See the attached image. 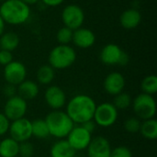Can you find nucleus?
Returning a JSON list of instances; mask_svg holds the SVG:
<instances>
[{
  "instance_id": "1",
  "label": "nucleus",
  "mask_w": 157,
  "mask_h": 157,
  "mask_svg": "<svg viewBox=\"0 0 157 157\" xmlns=\"http://www.w3.org/2000/svg\"><path fill=\"white\" fill-rule=\"evenodd\" d=\"M65 112L75 124L81 125L93 120L97 108L95 100L87 95H76L66 103Z\"/></svg>"
},
{
  "instance_id": "2",
  "label": "nucleus",
  "mask_w": 157,
  "mask_h": 157,
  "mask_svg": "<svg viewBox=\"0 0 157 157\" xmlns=\"http://www.w3.org/2000/svg\"><path fill=\"white\" fill-rule=\"evenodd\" d=\"M0 16L5 23L20 25L29 19L30 8L20 0H6L0 6Z\"/></svg>"
},
{
  "instance_id": "3",
  "label": "nucleus",
  "mask_w": 157,
  "mask_h": 157,
  "mask_svg": "<svg viewBox=\"0 0 157 157\" xmlns=\"http://www.w3.org/2000/svg\"><path fill=\"white\" fill-rule=\"evenodd\" d=\"M44 120L47 123L50 136L57 139L66 138L75 125L67 113L62 109L51 111Z\"/></svg>"
},
{
  "instance_id": "4",
  "label": "nucleus",
  "mask_w": 157,
  "mask_h": 157,
  "mask_svg": "<svg viewBox=\"0 0 157 157\" xmlns=\"http://www.w3.org/2000/svg\"><path fill=\"white\" fill-rule=\"evenodd\" d=\"M76 60V52L75 49L69 45H62L54 47L49 54V64L55 70H63L70 67Z\"/></svg>"
},
{
  "instance_id": "5",
  "label": "nucleus",
  "mask_w": 157,
  "mask_h": 157,
  "mask_svg": "<svg viewBox=\"0 0 157 157\" xmlns=\"http://www.w3.org/2000/svg\"><path fill=\"white\" fill-rule=\"evenodd\" d=\"M132 109L138 119L146 121L154 119L156 113V102L154 96L141 93L132 102Z\"/></svg>"
},
{
  "instance_id": "6",
  "label": "nucleus",
  "mask_w": 157,
  "mask_h": 157,
  "mask_svg": "<svg viewBox=\"0 0 157 157\" xmlns=\"http://www.w3.org/2000/svg\"><path fill=\"white\" fill-rule=\"evenodd\" d=\"M118 109L114 107L112 103L104 102L97 105L93 121L96 125L102 128H109L114 125L118 120Z\"/></svg>"
},
{
  "instance_id": "7",
  "label": "nucleus",
  "mask_w": 157,
  "mask_h": 157,
  "mask_svg": "<svg viewBox=\"0 0 157 157\" xmlns=\"http://www.w3.org/2000/svg\"><path fill=\"white\" fill-rule=\"evenodd\" d=\"M100 60L107 65L124 66L129 63V55L114 43L105 45L100 52Z\"/></svg>"
},
{
  "instance_id": "8",
  "label": "nucleus",
  "mask_w": 157,
  "mask_h": 157,
  "mask_svg": "<svg viewBox=\"0 0 157 157\" xmlns=\"http://www.w3.org/2000/svg\"><path fill=\"white\" fill-rule=\"evenodd\" d=\"M62 20L64 27L75 30L82 27L85 21V13L79 6L68 5L63 10Z\"/></svg>"
},
{
  "instance_id": "9",
  "label": "nucleus",
  "mask_w": 157,
  "mask_h": 157,
  "mask_svg": "<svg viewBox=\"0 0 157 157\" xmlns=\"http://www.w3.org/2000/svg\"><path fill=\"white\" fill-rule=\"evenodd\" d=\"M27 111H28L27 101L21 98L17 95L10 98H7L4 107V114L9 120V121H13L24 118Z\"/></svg>"
},
{
  "instance_id": "10",
  "label": "nucleus",
  "mask_w": 157,
  "mask_h": 157,
  "mask_svg": "<svg viewBox=\"0 0 157 157\" xmlns=\"http://www.w3.org/2000/svg\"><path fill=\"white\" fill-rule=\"evenodd\" d=\"M8 132L10 137L17 143L29 141L32 137L31 121L25 117L10 121Z\"/></svg>"
},
{
  "instance_id": "11",
  "label": "nucleus",
  "mask_w": 157,
  "mask_h": 157,
  "mask_svg": "<svg viewBox=\"0 0 157 157\" xmlns=\"http://www.w3.org/2000/svg\"><path fill=\"white\" fill-rule=\"evenodd\" d=\"M66 140L76 152L83 151L86 150L92 140V133L87 132L81 125H75L66 137Z\"/></svg>"
},
{
  "instance_id": "12",
  "label": "nucleus",
  "mask_w": 157,
  "mask_h": 157,
  "mask_svg": "<svg viewBox=\"0 0 157 157\" xmlns=\"http://www.w3.org/2000/svg\"><path fill=\"white\" fill-rule=\"evenodd\" d=\"M27 77V68L21 62L12 61L4 68V78L7 84L18 86Z\"/></svg>"
},
{
  "instance_id": "13",
  "label": "nucleus",
  "mask_w": 157,
  "mask_h": 157,
  "mask_svg": "<svg viewBox=\"0 0 157 157\" xmlns=\"http://www.w3.org/2000/svg\"><path fill=\"white\" fill-rule=\"evenodd\" d=\"M44 100L52 110H59L66 105V95L60 86H50L45 90Z\"/></svg>"
},
{
  "instance_id": "14",
  "label": "nucleus",
  "mask_w": 157,
  "mask_h": 157,
  "mask_svg": "<svg viewBox=\"0 0 157 157\" xmlns=\"http://www.w3.org/2000/svg\"><path fill=\"white\" fill-rule=\"evenodd\" d=\"M86 150L88 157H109L112 149L107 138L98 136L92 138Z\"/></svg>"
},
{
  "instance_id": "15",
  "label": "nucleus",
  "mask_w": 157,
  "mask_h": 157,
  "mask_svg": "<svg viewBox=\"0 0 157 157\" xmlns=\"http://www.w3.org/2000/svg\"><path fill=\"white\" fill-rule=\"evenodd\" d=\"M104 89L111 96H116L121 92L125 87V78L119 72H112L109 74L104 80Z\"/></svg>"
},
{
  "instance_id": "16",
  "label": "nucleus",
  "mask_w": 157,
  "mask_h": 157,
  "mask_svg": "<svg viewBox=\"0 0 157 157\" xmlns=\"http://www.w3.org/2000/svg\"><path fill=\"white\" fill-rule=\"evenodd\" d=\"M72 41L78 48L87 49L95 44L96 36L92 30L81 27L73 31Z\"/></svg>"
},
{
  "instance_id": "17",
  "label": "nucleus",
  "mask_w": 157,
  "mask_h": 157,
  "mask_svg": "<svg viewBox=\"0 0 157 157\" xmlns=\"http://www.w3.org/2000/svg\"><path fill=\"white\" fill-rule=\"evenodd\" d=\"M40 88L38 83L32 80H24L17 86V94L26 101L36 98L39 95Z\"/></svg>"
},
{
  "instance_id": "18",
  "label": "nucleus",
  "mask_w": 157,
  "mask_h": 157,
  "mask_svg": "<svg viewBox=\"0 0 157 157\" xmlns=\"http://www.w3.org/2000/svg\"><path fill=\"white\" fill-rule=\"evenodd\" d=\"M76 151L65 139H59L50 149L51 157H75Z\"/></svg>"
},
{
  "instance_id": "19",
  "label": "nucleus",
  "mask_w": 157,
  "mask_h": 157,
  "mask_svg": "<svg viewBox=\"0 0 157 157\" xmlns=\"http://www.w3.org/2000/svg\"><path fill=\"white\" fill-rule=\"evenodd\" d=\"M142 15L135 8H130L125 10L120 17L121 25L126 29H132L138 27L141 23Z\"/></svg>"
},
{
  "instance_id": "20",
  "label": "nucleus",
  "mask_w": 157,
  "mask_h": 157,
  "mask_svg": "<svg viewBox=\"0 0 157 157\" xmlns=\"http://www.w3.org/2000/svg\"><path fill=\"white\" fill-rule=\"evenodd\" d=\"M19 143L7 137L0 142V157H16L18 155Z\"/></svg>"
},
{
  "instance_id": "21",
  "label": "nucleus",
  "mask_w": 157,
  "mask_h": 157,
  "mask_svg": "<svg viewBox=\"0 0 157 157\" xmlns=\"http://www.w3.org/2000/svg\"><path fill=\"white\" fill-rule=\"evenodd\" d=\"M19 44V37L15 32L3 33L0 36V50L13 52Z\"/></svg>"
},
{
  "instance_id": "22",
  "label": "nucleus",
  "mask_w": 157,
  "mask_h": 157,
  "mask_svg": "<svg viewBox=\"0 0 157 157\" xmlns=\"http://www.w3.org/2000/svg\"><path fill=\"white\" fill-rule=\"evenodd\" d=\"M55 77V70L50 64L41 65L36 74V78L39 84L40 85H50Z\"/></svg>"
},
{
  "instance_id": "23",
  "label": "nucleus",
  "mask_w": 157,
  "mask_h": 157,
  "mask_svg": "<svg viewBox=\"0 0 157 157\" xmlns=\"http://www.w3.org/2000/svg\"><path fill=\"white\" fill-rule=\"evenodd\" d=\"M142 136L147 140H155L157 138V121L154 119L143 121L139 131Z\"/></svg>"
},
{
  "instance_id": "24",
  "label": "nucleus",
  "mask_w": 157,
  "mask_h": 157,
  "mask_svg": "<svg viewBox=\"0 0 157 157\" xmlns=\"http://www.w3.org/2000/svg\"><path fill=\"white\" fill-rule=\"evenodd\" d=\"M31 132L32 136L37 139L42 140L50 136L47 123L43 119H36L33 121H31Z\"/></svg>"
},
{
  "instance_id": "25",
  "label": "nucleus",
  "mask_w": 157,
  "mask_h": 157,
  "mask_svg": "<svg viewBox=\"0 0 157 157\" xmlns=\"http://www.w3.org/2000/svg\"><path fill=\"white\" fill-rule=\"evenodd\" d=\"M142 93L154 96L157 92V77L155 75H150L144 77L141 83Z\"/></svg>"
},
{
  "instance_id": "26",
  "label": "nucleus",
  "mask_w": 157,
  "mask_h": 157,
  "mask_svg": "<svg viewBox=\"0 0 157 157\" xmlns=\"http://www.w3.org/2000/svg\"><path fill=\"white\" fill-rule=\"evenodd\" d=\"M132 97L125 92H121L116 96H114V99H113V105L114 107L119 110H124L127 109L128 108H130L132 106Z\"/></svg>"
},
{
  "instance_id": "27",
  "label": "nucleus",
  "mask_w": 157,
  "mask_h": 157,
  "mask_svg": "<svg viewBox=\"0 0 157 157\" xmlns=\"http://www.w3.org/2000/svg\"><path fill=\"white\" fill-rule=\"evenodd\" d=\"M73 31L72 29L66 28V27H63L61 28L56 35V39L57 41L62 44V45H68L69 42L72 41V38H73Z\"/></svg>"
},
{
  "instance_id": "28",
  "label": "nucleus",
  "mask_w": 157,
  "mask_h": 157,
  "mask_svg": "<svg viewBox=\"0 0 157 157\" xmlns=\"http://www.w3.org/2000/svg\"><path fill=\"white\" fill-rule=\"evenodd\" d=\"M141 124H142V121L140 119H138L137 117H131L125 121L124 129L126 130V132L130 133H136V132H139Z\"/></svg>"
},
{
  "instance_id": "29",
  "label": "nucleus",
  "mask_w": 157,
  "mask_h": 157,
  "mask_svg": "<svg viewBox=\"0 0 157 157\" xmlns=\"http://www.w3.org/2000/svg\"><path fill=\"white\" fill-rule=\"evenodd\" d=\"M34 155V146L29 141L19 143L18 148V156L32 157Z\"/></svg>"
},
{
  "instance_id": "30",
  "label": "nucleus",
  "mask_w": 157,
  "mask_h": 157,
  "mask_svg": "<svg viewBox=\"0 0 157 157\" xmlns=\"http://www.w3.org/2000/svg\"><path fill=\"white\" fill-rule=\"evenodd\" d=\"M109 157H132V153L126 146H118L111 150Z\"/></svg>"
},
{
  "instance_id": "31",
  "label": "nucleus",
  "mask_w": 157,
  "mask_h": 157,
  "mask_svg": "<svg viewBox=\"0 0 157 157\" xmlns=\"http://www.w3.org/2000/svg\"><path fill=\"white\" fill-rule=\"evenodd\" d=\"M9 125H10L9 120L5 116L4 113L0 112V136H3L6 132H8Z\"/></svg>"
},
{
  "instance_id": "32",
  "label": "nucleus",
  "mask_w": 157,
  "mask_h": 157,
  "mask_svg": "<svg viewBox=\"0 0 157 157\" xmlns=\"http://www.w3.org/2000/svg\"><path fill=\"white\" fill-rule=\"evenodd\" d=\"M2 92L4 94V96L6 98H10L12 97H15L17 96V86H14V85H11V84H6L2 89Z\"/></svg>"
},
{
  "instance_id": "33",
  "label": "nucleus",
  "mask_w": 157,
  "mask_h": 157,
  "mask_svg": "<svg viewBox=\"0 0 157 157\" xmlns=\"http://www.w3.org/2000/svg\"><path fill=\"white\" fill-rule=\"evenodd\" d=\"M13 61V55L11 52L0 50V64L1 65H7Z\"/></svg>"
},
{
  "instance_id": "34",
  "label": "nucleus",
  "mask_w": 157,
  "mask_h": 157,
  "mask_svg": "<svg viewBox=\"0 0 157 157\" xmlns=\"http://www.w3.org/2000/svg\"><path fill=\"white\" fill-rule=\"evenodd\" d=\"M81 126H82L84 129H86L87 132H89L90 133H93V132L95 131L97 125H96L95 121H94L93 120H91V121H88L84 122L83 124H81Z\"/></svg>"
},
{
  "instance_id": "35",
  "label": "nucleus",
  "mask_w": 157,
  "mask_h": 157,
  "mask_svg": "<svg viewBox=\"0 0 157 157\" xmlns=\"http://www.w3.org/2000/svg\"><path fill=\"white\" fill-rule=\"evenodd\" d=\"M47 6H60L64 0H41Z\"/></svg>"
},
{
  "instance_id": "36",
  "label": "nucleus",
  "mask_w": 157,
  "mask_h": 157,
  "mask_svg": "<svg viewBox=\"0 0 157 157\" xmlns=\"http://www.w3.org/2000/svg\"><path fill=\"white\" fill-rule=\"evenodd\" d=\"M5 21L3 20V18L1 17L0 16V36L4 33V30H5Z\"/></svg>"
},
{
  "instance_id": "37",
  "label": "nucleus",
  "mask_w": 157,
  "mask_h": 157,
  "mask_svg": "<svg viewBox=\"0 0 157 157\" xmlns=\"http://www.w3.org/2000/svg\"><path fill=\"white\" fill-rule=\"evenodd\" d=\"M20 1H22L23 3H25V4H27L29 6V5H33V4L38 3L40 0H20Z\"/></svg>"
},
{
  "instance_id": "38",
  "label": "nucleus",
  "mask_w": 157,
  "mask_h": 157,
  "mask_svg": "<svg viewBox=\"0 0 157 157\" xmlns=\"http://www.w3.org/2000/svg\"><path fill=\"white\" fill-rule=\"evenodd\" d=\"M0 1H2V2H4V1H6V0H0Z\"/></svg>"
},
{
  "instance_id": "39",
  "label": "nucleus",
  "mask_w": 157,
  "mask_h": 157,
  "mask_svg": "<svg viewBox=\"0 0 157 157\" xmlns=\"http://www.w3.org/2000/svg\"><path fill=\"white\" fill-rule=\"evenodd\" d=\"M16 157H20V156H18V155H17V156H16Z\"/></svg>"
}]
</instances>
